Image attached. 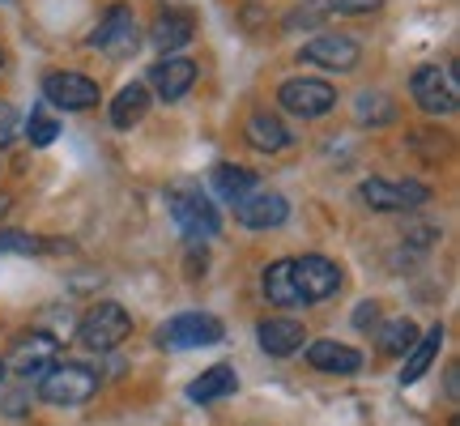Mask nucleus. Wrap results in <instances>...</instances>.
<instances>
[{"label": "nucleus", "instance_id": "1", "mask_svg": "<svg viewBox=\"0 0 460 426\" xmlns=\"http://www.w3.org/2000/svg\"><path fill=\"white\" fill-rule=\"evenodd\" d=\"M94 393H99V371H90L82 362H56L48 376L39 379V396L48 405H60V410H77Z\"/></svg>", "mask_w": 460, "mask_h": 426}, {"label": "nucleus", "instance_id": "2", "mask_svg": "<svg viewBox=\"0 0 460 426\" xmlns=\"http://www.w3.org/2000/svg\"><path fill=\"white\" fill-rule=\"evenodd\" d=\"M77 337H82V345L85 350H94V354L119 350V345L132 337V315L124 312L119 303H94V307L82 315Z\"/></svg>", "mask_w": 460, "mask_h": 426}, {"label": "nucleus", "instance_id": "3", "mask_svg": "<svg viewBox=\"0 0 460 426\" xmlns=\"http://www.w3.org/2000/svg\"><path fill=\"white\" fill-rule=\"evenodd\" d=\"M226 337V328L217 315H205V312H183V315H171L154 342L163 350H200V345H217Z\"/></svg>", "mask_w": 460, "mask_h": 426}, {"label": "nucleus", "instance_id": "4", "mask_svg": "<svg viewBox=\"0 0 460 426\" xmlns=\"http://www.w3.org/2000/svg\"><path fill=\"white\" fill-rule=\"evenodd\" d=\"M171 217L180 222V230L188 239H214L217 230H222V217H217L214 200L205 197L200 188H175L171 192Z\"/></svg>", "mask_w": 460, "mask_h": 426}, {"label": "nucleus", "instance_id": "5", "mask_svg": "<svg viewBox=\"0 0 460 426\" xmlns=\"http://www.w3.org/2000/svg\"><path fill=\"white\" fill-rule=\"evenodd\" d=\"M358 200L367 209H379V213H410V209H422L430 200V188L427 183H413V180H367L358 188Z\"/></svg>", "mask_w": 460, "mask_h": 426}, {"label": "nucleus", "instance_id": "6", "mask_svg": "<svg viewBox=\"0 0 460 426\" xmlns=\"http://www.w3.org/2000/svg\"><path fill=\"white\" fill-rule=\"evenodd\" d=\"M278 102L290 115L315 120V115H329L337 107V90L329 82H320V77H290V82H281Z\"/></svg>", "mask_w": 460, "mask_h": 426}, {"label": "nucleus", "instance_id": "7", "mask_svg": "<svg viewBox=\"0 0 460 426\" xmlns=\"http://www.w3.org/2000/svg\"><path fill=\"white\" fill-rule=\"evenodd\" d=\"M56 362H60V342L51 333H22L13 342V350H9V359H4V367H13L22 379L31 376L43 379Z\"/></svg>", "mask_w": 460, "mask_h": 426}, {"label": "nucleus", "instance_id": "8", "mask_svg": "<svg viewBox=\"0 0 460 426\" xmlns=\"http://www.w3.org/2000/svg\"><path fill=\"white\" fill-rule=\"evenodd\" d=\"M410 90H413V99H418V107H422L427 115H452L456 111V77H452L447 68H439V65L413 68Z\"/></svg>", "mask_w": 460, "mask_h": 426}, {"label": "nucleus", "instance_id": "9", "mask_svg": "<svg viewBox=\"0 0 460 426\" xmlns=\"http://www.w3.org/2000/svg\"><path fill=\"white\" fill-rule=\"evenodd\" d=\"M90 43L99 51H107V56H115V60H124V56H132L137 51V43H141V34H137V17H132V9H124V4H111L107 13H102L99 31L90 34Z\"/></svg>", "mask_w": 460, "mask_h": 426}, {"label": "nucleus", "instance_id": "10", "mask_svg": "<svg viewBox=\"0 0 460 426\" xmlns=\"http://www.w3.org/2000/svg\"><path fill=\"white\" fill-rule=\"evenodd\" d=\"M295 286L303 303H324L341 290V264H332L329 256H303L295 261Z\"/></svg>", "mask_w": 460, "mask_h": 426}, {"label": "nucleus", "instance_id": "11", "mask_svg": "<svg viewBox=\"0 0 460 426\" xmlns=\"http://www.w3.org/2000/svg\"><path fill=\"white\" fill-rule=\"evenodd\" d=\"M303 60L329 68V73H349V68H358L362 48L349 34H315L312 43H303Z\"/></svg>", "mask_w": 460, "mask_h": 426}, {"label": "nucleus", "instance_id": "12", "mask_svg": "<svg viewBox=\"0 0 460 426\" xmlns=\"http://www.w3.org/2000/svg\"><path fill=\"white\" fill-rule=\"evenodd\" d=\"M234 209V222L247 230H273L281 226L286 217H290V205H286V197H278V192H247L243 200H234L230 205Z\"/></svg>", "mask_w": 460, "mask_h": 426}, {"label": "nucleus", "instance_id": "13", "mask_svg": "<svg viewBox=\"0 0 460 426\" xmlns=\"http://www.w3.org/2000/svg\"><path fill=\"white\" fill-rule=\"evenodd\" d=\"M43 99L51 107H65V111H85L99 102V82H90L82 73H51L43 82Z\"/></svg>", "mask_w": 460, "mask_h": 426}, {"label": "nucleus", "instance_id": "14", "mask_svg": "<svg viewBox=\"0 0 460 426\" xmlns=\"http://www.w3.org/2000/svg\"><path fill=\"white\" fill-rule=\"evenodd\" d=\"M149 85H154L166 102L183 99V94L197 85V60H188V56H163L158 65L149 68Z\"/></svg>", "mask_w": 460, "mask_h": 426}, {"label": "nucleus", "instance_id": "15", "mask_svg": "<svg viewBox=\"0 0 460 426\" xmlns=\"http://www.w3.org/2000/svg\"><path fill=\"white\" fill-rule=\"evenodd\" d=\"M261 350L269 354V359H290L295 350H303V337H307V328L298 324V320H286V315H278V320H261Z\"/></svg>", "mask_w": 460, "mask_h": 426}, {"label": "nucleus", "instance_id": "16", "mask_svg": "<svg viewBox=\"0 0 460 426\" xmlns=\"http://www.w3.org/2000/svg\"><path fill=\"white\" fill-rule=\"evenodd\" d=\"M307 362H312V371H324V376H354L362 367V354L341 342H312L307 345Z\"/></svg>", "mask_w": 460, "mask_h": 426}, {"label": "nucleus", "instance_id": "17", "mask_svg": "<svg viewBox=\"0 0 460 426\" xmlns=\"http://www.w3.org/2000/svg\"><path fill=\"white\" fill-rule=\"evenodd\" d=\"M192 31H197L192 13H183V9H163V13L154 17L149 39H154V48L175 51V48H183V43H192Z\"/></svg>", "mask_w": 460, "mask_h": 426}, {"label": "nucleus", "instance_id": "18", "mask_svg": "<svg viewBox=\"0 0 460 426\" xmlns=\"http://www.w3.org/2000/svg\"><path fill=\"white\" fill-rule=\"evenodd\" d=\"M234 388H239V376H234V367L217 362V367H209V371H200V379H192V384H188V401H197V405H209V401H222V396H230Z\"/></svg>", "mask_w": 460, "mask_h": 426}, {"label": "nucleus", "instance_id": "19", "mask_svg": "<svg viewBox=\"0 0 460 426\" xmlns=\"http://www.w3.org/2000/svg\"><path fill=\"white\" fill-rule=\"evenodd\" d=\"M264 295H269V303H278V307H307L295 286V261H273L264 269Z\"/></svg>", "mask_w": 460, "mask_h": 426}, {"label": "nucleus", "instance_id": "20", "mask_svg": "<svg viewBox=\"0 0 460 426\" xmlns=\"http://www.w3.org/2000/svg\"><path fill=\"white\" fill-rule=\"evenodd\" d=\"M247 146L261 149V154H278V149L290 146V129L281 124L278 115L256 111L252 120H247Z\"/></svg>", "mask_w": 460, "mask_h": 426}, {"label": "nucleus", "instance_id": "21", "mask_svg": "<svg viewBox=\"0 0 460 426\" xmlns=\"http://www.w3.org/2000/svg\"><path fill=\"white\" fill-rule=\"evenodd\" d=\"M439 345H444V328L435 324L427 337H418L413 350L405 354V371H401V384H418V379L430 371V362L439 359Z\"/></svg>", "mask_w": 460, "mask_h": 426}, {"label": "nucleus", "instance_id": "22", "mask_svg": "<svg viewBox=\"0 0 460 426\" xmlns=\"http://www.w3.org/2000/svg\"><path fill=\"white\" fill-rule=\"evenodd\" d=\"M146 111H149V90L141 82L124 85V90L111 99V124H115V129H132V124H137Z\"/></svg>", "mask_w": 460, "mask_h": 426}, {"label": "nucleus", "instance_id": "23", "mask_svg": "<svg viewBox=\"0 0 460 426\" xmlns=\"http://www.w3.org/2000/svg\"><path fill=\"white\" fill-rule=\"evenodd\" d=\"M261 183H256V175L252 171H243V166H230V163H222V166H214V192L222 200H243L247 192H256Z\"/></svg>", "mask_w": 460, "mask_h": 426}, {"label": "nucleus", "instance_id": "24", "mask_svg": "<svg viewBox=\"0 0 460 426\" xmlns=\"http://www.w3.org/2000/svg\"><path fill=\"white\" fill-rule=\"evenodd\" d=\"M379 350L384 354H393V359H405L413 350V342H418V324H413L410 315H396V320H388V324H379Z\"/></svg>", "mask_w": 460, "mask_h": 426}, {"label": "nucleus", "instance_id": "25", "mask_svg": "<svg viewBox=\"0 0 460 426\" xmlns=\"http://www.w3.org/2000/svg\"><path fill=\"white\" fill-rule=\"evenodd\" d=\"M354 115H358V124H371V129H379V124H393V115H396V107H393V99L388 94H358V102H354Z\"/></svg>", "mask_w": 460, "mask_h": 426}, {"label": "nucleus", "instance_id": "26", "mask_svg": "<svg viewBox=\"0 0 460 426\" xmlns=\"http://www.w3.org/2000/svg\"><path fill=\"white\" fill-rule=\"evenodd\" d=\"M39 247L43 244L34 235H26V230H0V256H9V252L13 256H34Z\"/></svg>", "mask_w": 460, "mask_h": 426}, {"label": "nucleus", "instance_id": "27", "mask_svg": "<svg viewBox=\"0 0 460 426\" xmlns=\"http://www.w3.org/2000/svg\"><path fill=\"white\" fill-rule=\"evenodd\" d=\"M56 132H60V124L51 120L48 111H31V124H26V137H31V146H51L56 141Z\"/></svg>", "mask_w": 460, "mask_h": 426}, {"label": "nucleus", "instance_id": "28", "mask_svg": "<svg viewBox=\"0 0 460 426\" xmlns=\"http://www.w3.org/2000/svg\"><path fill=\"white\" fill-rule=\"evenodd\" d=\"M324 13H329V0H315V4H307V9H295V13L286 17V26H290V31H295V26H315Z\"/></svg>", "mask_w": 460, "mask_h": 426}, {"label": "nucleus", "instance_id": "29", "mask_svg": "<svg viewBox=\"0 0 460 426\" xmlns=\"http://www.w3.org/2000/svg\"><path fill=\"white\" fill-rule=\"evenodd\" d=\"M384 0H329V13H345V17H358V13H376Z\"/></svg>", "mask_w": 460, "mask_h": 426}, {"label": "nucleus", "instance_id": "30", "mask_svg": "<svg viewBox=\"0 0 460 426\" xmlns=\"http://www.w3.org/2000/svg\"><path fill=\"white\" fill-rule=\"evenodd\" d=\"M17 132H22V115H17L13 107H9V102H0V149L9 146Z\"/></svg>", "mask_w": 460, "mask_h": 426}, {"label": "nucleus", "instance_id": "31", "mask_svg": "<svg viewBox=\"0 0 460 426\" xmlns=\"http://www.w3.org/2000/svg\"><path fill=\"white\" fill-rule=\"evenodd\" d=\"M376 320H379V303H371V298L358 303V312H354V328H371Z\"/></svg>", "mask_w": 460, "mask_h": 426}, {"label": "nucleus", "instance_id": "32", "mask_svg": "<svg viewBox=\"0 0 460 426\" xmlns=\"http://www.w3.org/2000/svg\"><path fill=\"white\" fill-rule=\"evenodd\" d=\"M4 376H9V367H4V359H0V388H4Z\"/></svg>", "mask_w": 460, "mask_h": 426}, {"label": "nucleus", "instance_id": "33", "mask_svg": "<svg viewBox=\"0 0 460 426\" xmlns=\"http://www.w3.org/2000/svg\"><path fill=\"white\" fill-rule=\"evenodd\" d=\"M0 65H4V51H0Z\"/></svg>", "mask_w": 460, "mask_h": 426}]
</instances>
